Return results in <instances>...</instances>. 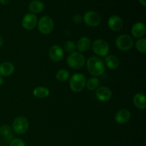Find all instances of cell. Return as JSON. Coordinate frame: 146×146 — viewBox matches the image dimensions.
I'll return each mask as SVG.
<instances>
[{"label":"cell","instance_id":"obj_1","mask_svg":"<svg viewBox=\"0 0 146 146\" xmlns=\"http://www.w3.org/2000/svg\"><path fill=\"white\" fill-rule=\"evenodd\" d=\"M87 70L94 77L101 76L105 71V63L98 56H91L86 61Z\"/></svg>","mask_w":146,"mask_h":146},{"label":"cell","instance_id":"obj_2","mask_svg":"<svg viewBox=\"0 0 146 146\" xmlns=\"http://www.w3.org/2000/svg\"><path fill=\"white\" fill-rule=\"evenodd\" d=\"M86 79L85 76L82 74H75L71 76L69 81L70 88L72 91L75 93H79L86 86Z\"/></svg>","mask_w":146,"mask_h":146},{"label":"cell","instance_id":"obj_3","mask_svg":"<svg viewBox=\"0 0 146 146\" xmlns=\"http://www.w3.org/2000/svg\"><path fill=\"white\" fill-rule=\"evenodd\" d=\"M85 63V57L80 52L74 51L70 54L67 58V64L73 69H80L84 66Z\"/></svg>","mask_w":146,"mask_h":146},{"label":"cell","instance_id":"obj_4","mask_svg":"<svg viewBox=\"0 0 146 146\" xmlns=\"http://www.w3.org/2000/svg\"><path fill=\"white\" fill-rule=\"evenodd\" d=\"M28 119L24 116H19L14 120L12 123V130L15 133L22 135L27 132L29 129Z\"/></svg>","mask_w":146,"mask_h":146},{"label":"cell","instance_id":"obj_5","mask_svg":"<svg viewBox=\"0 0 146 146\" xmlns=\"http://www.w3.org/2000/svg\"><path fill=\"white\" fill-rule=\"evenodd\" d=\"M38 31L44 35H48L54 29V21L49 16H44L38 21Z\"/></svg>","mask_w":146,"mask_h":146},{"label":"cell","instance_id":"obj_6","mask_svg":"<svg viewBox=\"0 0 146 146\" xmlns=\"http://www.w3.org/2000/svg\"><path fill=\"white\" fill-rule=\"evenodd\" d=\"M93 51L99 56H106L108 55L110 50V46L106 41L98 38L94 41L92 44Z\"/></svg>","mask_w":146,"mask_h":146},{"label":"cell","instance_id":"obj_7","mask_svg":"<svg viewBox=\"0 0 146 146\" xmlns=\"http://www.w3.org/2000/svg\"><path fill=\"white\" fill-rule=\"evenodd\" d=\"M133 46V40L132 37L128 34H122L118 36L115 39V46L121 51H128L132 48Z\"/></svg>","mask_w":146,"mask_h":146},{"label":"cell","instance_id":"obj_8","mask_svg":"<svg viewBox=\"0 0 146 146\" xmlns=\"http://www.w3.org/2000/svg\"><path fill=\"white\" fill-rule=\"evenodd\" d=\"M83 20L86 25L91 27H98L101 22V16L94 11H88L84 14Z\"/></svg>","mask_w":146,"mask_h":146},{"label":"cell","instance_id":"obj_9","mask_svg":"<svg viewBox=\"0 0 146 146\" xmlns=\"http://www.w3.org/2000/svg\"><path fill=\"white\" fill-rule=\"evenodd\" d=\"M37 23H38V19L36 16L33 13H28L23 17L21 25L24 29L30 31L35 28L36 26L37 25Z\"/></svg>","mask_w":146,"mask_h":146},{"label":"cell","instance_id":"obj_10","mask_svg":"<svg viewBox=\"0 0 146 146\" xmlns=\"http://www.w3.org/2000/svg\"><path fill=\"white\" fill-rule=\"evenodd\" d=\"M64 55V50L58 45H53L48 51V56L54 62H58L62 60Z\"/></svg>","mask_w":146,"mask_h":146},{"label":"cell","instance_id":"obj_11","mask_svg":"<svg viewBox=\"0 0 146 146\" xmlns=\"http://www.w3.org/2000/svg\"><path fill=\"white\" fill-rule=\"evenodd\" d=\"M96 96L100 101H108L112 97V91L106 86L98 87L96 91Z\"/></svg>","mask_w":146,"mask_h":146},{"label":"cell","instance_id":"obj_12","mask_svg":"<svg viewBox=\"0 0 146 146\" xmlns=\"http://www.w3.org/2000/svg\"><path fill=\"white\" fill-rule=\"evenodd\" d=\"M108 25L113 31H118L122 29L123 27V21L119 16L113 15L108 19Z\"/></svg>","mask_w":146,"mask_h":146},{"label":"cell","instance_id":"obj_13","mask_svg":"<svg viewBox=\"0 0 146 146\" xmlns=\"http://www.w3.org/2000/svg\"><path fill=\"white\" fill-rule=\"evenodd\" d=\"M146 27L143 22H137L131 28V34L135 38H141L145 34Z\"/></svg>","mask_w":146,"mask_h":146},{"label":"cell","instance_id":"obj_14","mask_svg":"<svg viewBox=\"0 0 146 146\" xmlns=\"http://www.w3.org/2000/svg\"><path fill=\"white\" fill-rule=\"evenodd\" d=\"M131 118V112L127 109H121L115 115V121L119 124H123L129 121Z\"/></svg>","mask_w":146,"mask_h":146},{"label":"cell","instance_id":"obj_15","mask_svg":"<svg viewBox=\"0 0 146 146\" xmlns=\"http://www.w3.org/2000/svg\"><path fill=\"white\" fill-rule=\"evenodd\" d=\"M91 45V39L88 37L84 36L78 39V41H77L76 45V47L81 52H85V51H87L89 49Z\"/></svg>","mask_w":146,"mask_h":146},{"label":"cell","instance_id":"obj_16","mask_svg":"<svg viewBox=\"0 0 146 146\" xmlns=\"http://www.w3.org/2000/svg\"><path fill=\"white\" fill-rule=\"evenodd\" d=\"M14 66L11 62H4L0 64V76H9L14 73Z\"/></svg>","mask_w":146,"mask_h":146},{"label":"cell","instance_id":"obj_17","mask_svg":"<svg viewBox=\"0 0 146 146\" xmlns=\"http://www.w3.org/2000/svg\"><path fill=\"white\" fill-rule=\"evenodd\" d=\"M133 104L138 109L143 110L146 107V98L143 94L138 93L133 97Z\"/></svg>","mask_w":146,"mask_h":146},{"label":"cell","instance_id":"obj_18","mask_svg":"<svg viewBox=\"0 0 146 146\" xmlns=\"http://www.w3.org/2000/svg\"><path fill=\"white\" fill-rule=\"evenodd\" d=\"M105 63L106 65L108 68L115 70L119 66L120 61L118 57L115 56V55H108L106 58Z\"/></svg>","mask_w":146,"mask_h":146},{"label":"cell","instance_id":"obj_19","mask_svg":"<svg viewBox=\"0 0 146 146\" xmlns=\"http://www.w3.org/2000/svg\"><path fill=\"white\" fill-rule=\"evenodd\" d=\"M44 3L39 0H34L31 1L29 4V9L33 14L40 13L44 10Z\"/></svg>","mask_w":146,"mask_h":146},{"label":"cell","instance_id":"obj_20","mask_svg":"<svg viewBox=\"0 0 146 146\" xmlns=\"http://www.w3.org/2000/svg\"><path fill=\"white\" fill-rule=\"evenodd\" d=\"M49 89L46 87L38 86L36 87L33 91V94L36 98H45L49 96Z\"/></svg>","mask_w":146,"mask_h":146},{"label":"cell","instance_id":"obj_21","mask_svg":"<svg viewBox=\"0 0 146 146\" xmlns=\"http://www.w3.org/2000/svg\"><path fill=\"white\" fill-rule=\"evenodd\" d=\"M99 84V79L98 78H96V77H92V78H90L88 81H86V86L87 87V88L88 90L94 91V90H96L98 88Z\"/></svg>","mask_w":146,"mask_h":146},{"label":"cell","instance_id":"obj_22","mask_svg":"<svg viewBox=\"0 0 146 146\" xmlns=\"http://www.w3.org/2000/svg\"><path fill=\"white\" fill-rule=\"evenodd\" d=\"M56 79L58 81H67L70 77V73L69 71H67L66 69H61L56 73Z\"/></svg>","mask_w":146,"mask_h":146},{"label":"cell","instance_id":"obj_23","mask_svg":"<svg viewBox=\"0 0 146 146\" xmlns=\"http://www.w3.org/2000/svg\"><path fill=\"white\" fill-rule=\"evenodd\" d=\"M135 47L139 52L145 54L146 53V39L145 38H141L138 39L135 43Z\"/></svg>","mask_w":146,"mask_h":146},{"label":"cell","instance_id":"obj_24","mask_svg":"<svg viewBox=\"0 0 146 146\" xmlns=\"http://www.w3.org/2000/svg\"><path fill=\"white\" fill-rule=\"evenodd\" d=\"M76 48V44L74 41H67L64 44V49L65 51H66L68 53H73L75 51Z\"/></svg>","mask_w":146,"mask_h":146},{"label":"cell","instance_id":"obj_25","mask_svg":"<svg viewBox=\"0 0 146 146\" xmlns=\"http://www.w3.org/2000/svg\"><path fill=\"white\" fill-rule=\"evenodd\" d=\"M11 131H12L11 127L9 126V125H7V124H4V125L0 126V134L2 135L4 137L11 133Z\"/></svg>","mask_w":146,"mask_h":146},{"label":"cell","instance_id":"obj_26","mask_svg":"<svg viewBox=\"0 0 146 146\" xmlns=\"http://www.w3.org/2000/svg\"><path fill=\"white\" fill-rule=\"evenodd\" d=\"M9 146H27L25 142L20 138H14L10 142Z\"/></svg>","mask_w":146,"mask_h":146},{"label":"cell","instance_id":"obj_27","mask_svg":"<svg viewBox=\"0 0 146 146\" xmlns=\"http://www.w3.org/2000/svg\"><path fill=\"white\" fill-rule=\"evenodd\" d=\"M73 21L75 24H81L83 21L82 16L80 14H76L73 17Z\"/></svg>","mask_w":146,"mask_h":146},{"label":"cell","instance_id":"obj_28","mask_svg":"<svg viewBox=\"0 0 146 146\" xmlns=\"http://www.w3.org/2000/svg\"><path fill=\"white\" fill-rule=\"evenodd\" d=\"M4 138H5L6 141H7V142H11V141L14 139V135H13L12 133H10L9 134V135L4 136Z\"/></svg>","mask_w":146,"mask_h":146},{"label":"cell","instance_id":"obj_29","mask_svg":"<svg viewBox=\"0 0 146 146\" xmlns=\"http://www.w3.org/2000/svg\"><path fill=\"white\" fill-rule=\"evenodd\" d=\"M9 2V0H0V4L2 5H7Z\"/></svg>","mask_w":146,"mask_h":146},{"label":"cell","instance_id":"obj_30","mask_svg":"<svg viewBox=\"0 0 146 146\" xmlns=\"http://www.w3.org/2000/svg\"><path fill=\"white\" fill-rule=\"evenodd\" d=\"M3 44H4V38H3V37L1 36V35H0V47L2 46Z\"/></svg>","mask_w":146,"mask_h":146},{"label":"cell","instance_id":"obj_31","mask_svg":"<svg viewBox=\"0 0 146 146\" xmlns=\"http://www.w3.org/2000/svg\"><path fill=\"white\" fill-rule=\"evenodd\" d=\"M139 1V2L141 3V4H142L143 7H145L146 6V0H138Z\"/></svg>","mask_w":146,"mask_h":146},{"label":"cell","instance_id":"obj_32","mask_svg":"<svg viewBox=\"0 0 146 146\" xmlns=\"http://www.w3.org/2000/svg\"><path fill=\"white\" fill-rule=\"evenodd\" d=\"M4 83V78H3V76H0V86H1Z\"/></svg>","mask_w":146,"mask_h":146},{"label":"cell","instance_id":"obj_33","mask_svg":"<svg viewBox=\"0 0 146 146\" xmlns=\"http://www.w3.org/2000/svg\"><path fill=\"white\" fill-rule=\"evenodd\" d=\"M2 146H7V145H2Z\"/></svg>","mask_w":146,"mask_h":146}]
</instances>
